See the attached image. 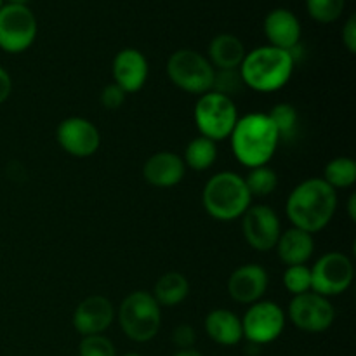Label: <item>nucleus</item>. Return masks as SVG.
<instances>
[{
    "label": "nucleus",
    "instance_id": "9",
    "mask_svg": "<svg viewBox=\"0 0 356 356\" xmlns=\"http://www.w3.org/2000/svg\"><path fill=\"white\" fill-rule=\"evenodd\" d=\"M287 315L284 308L273 301H257L247 308L242 316L243 339L252 346H264L275 343L284 334Z\"/></svg>",
    "mask_w": 356,
    "mask_h": 356
},
{
    "label": "nucleus",
    "instance_id": "24",
    "mask_svg": "<svg viewBox=\"0 0 356 356\" xmlns=\"http://www.w3.org/2000/svg\"><path fill=\"white\" fill-rule=\"evenodd\" d=\"M323 181L334 190L337 188H351L356 183V162L350 156L332 159L323 169Z\"/></svg>",
    "mask_w": 356,
    "mask_h": 356
},
{
    "label": "nucleus",
    "instance_id": "16",
    "mask_svg": "<svg viewBox=\"0 0 356 356\" xmlns=\"http://www.w3.org/2000/svg\"><path fill=\"white\" fill-rule=\"evenodd\" d=\"M111 73L113 83H117L125 94L138 92L148 80V59L138 49H122L113 58Z\"/></svg>",
    "mask_w": 356,
    "mask_h": 356
},
{
    "label": "nucleus",
    "instance_id": "37",
    "mask_svg": "<svg viewBox=\"0 0 356 356\" xmlns=\"http://www.w3.org/2000/svg\"><path fill=\"white\" fill-rule=\"evenodd\" d=\"M7 3H14V6H26L30 0H6Z\"/></svg>",
    "mask_w": 356,
    "mask_h": 356
},
{
    "label": "nucleus",
    "instance_id": "19",
    "mask_svg": "<svg viewBox=\"0 0 356 356\" xmlns=\"http://www.w3.org/2000/svg\"><path fill=\"white\" fill-rule=\"evenodd\" d=\"M278 259L285 266H296V264H306L315 252V238L312 233L299 228H289L280 233L277 245Z\"/></svg>",
    "mask_w": 356,
    "mask_h": 356
},
{
    "label": "nucleus",
    "instance_id": "33",
    "mask_svg": "<svg viewBox=\"0 0 356 356\" xmlns=\"http://www.w3.org/2000/svg\"><path fill=\"white\" fill-rule=\"evenodd\" d=\"M343 44L350 54L356 52V16L351 14L343 26Z\"/></svg>",
    "mask_w": 356,
    "mask_h": 356
},
{
    "label": "nucleus",
    "instance_id": "32",
    "mask_svg": "<svg viewBox=\"0 0 356 356\" xmlns=\"http://www.w3.org/2000/svg\"><path fill=\"white\" fill-rule=\"evenodd\" d=\"M172 343L176 344L177 350H188V348H193L197 343V332L191 325H177L172 330Z\"/></svg>",
    "mask_w": 356,
    "mask_h": 356
},
{
    "label": "nucleus",
    "instance_id": "28",
    "mask_svg": "<svg viewBox=\"0 0 356 356\" xmlns=\"http://www.w3.org/2000/svg\"><path fill=\"white\" fill-rule=\"evenodd\" d=\"M284 285L292 296L312 292V270L306 264L287 266L284 271Z\"/></svg>",
    "mask_w": 356,
    "mask_h": 356
},
{
    "label": "nucleus",
    "instance_id": "25",
    "mask_svg": "<svg viewBox=\"0 0 356 356\" xmlns=\"http://www.w3.org/2000/svg\"><path fill=\"white\" fill-rule=\"evenodd\" d=\"M245 186L249 190L250 197H268L273 193L278 186V176L271 167L261 165L249 169L247 177H243Z\"/></svg>",
    "mask_w": 356,
    "mask_h": 356
},
{
    "label": "nucleus",
    "instance_id": "10",
    "mask_svg": "<svg viewBox=\"0 0 356 356\" xmlns=\"http://www.w3.org/2000/svg\"><path fill=\"white\" fill-rule=\"evenodd\" d=\"M312 291L323 298L341 296L351 287L353 261L343 252H327L312 268Z\"/></svg>",
    "mask_w": 356,
    "mask_h": 356
},
{
    "label": "nucleus",
    "instance_id": "15",
    "mask_svg": "<svg viewBox=\"0 0 356 356\" xmlns=\"http://www.w3.org/2000/svg\"><path fill=\"white\" fill-rule=\"evenodd\" d=\"M268 271L261 264H243L229 275L228 294L233 301L250 306L263 299L268 291Z\"/></svg>",
    "mask_w": 356,
    "mask_h": 356
},
{
    "label": "nucleus",
    "instance_id": "2",
    "mask_svg": "<svg viewBox=\"0 0 356 356\" xmlns=\"http://www.w3.org/2000/svg\"><path fill=\"white\" fill-rule=\"evenodd\" d=\"M229 139L233 155L247 169L268 165L280 145V136L273 122L268 113L259 111L238 117Z\"/></svg>",
    "mask_w": 356,
    "mask_h": 356
},
{
    "label": "nucleus",
    "instance_id": "18",
    "mask_svg": "<svg viewBox=\"0 0 356 356\" xmlns=\"http://www.w3.org/2000/svg\"><path fill=\"white\" fill-rule=\"evenodd\" d=\"M186 165L183 159L172 152H159L149 156L143 165V177L155 188L177 186L184 179Z\"/></svg>",
    "mask_w": 356,
    "mask_h": 356
},
{
    "label": "nucleus",
    "instance_id": "3",
    "mask_svg": "<svg viewBox=\"0 0 356 356\" xmlns=\"http://www.w3.org/2000/svg\"><path fill=\"white\" fill-rule=\"evenodd\" d=\"M296 68L294 52L263 45L247 52L240 65L243 86L256 92H277L284 89Z\"/></svg>",
    "mask_w": 356,
    "mask_h": 356
},
{
    "label": "nucleus",
    "instance_id": "38",
    "mask_svg": "<svg viewBox=\"0 0 356 356\" xmlns=\"http://www.w3.org/2000/svg\"><path fill=\"white\" fill-rule=\"evenodd\" d=\"M122 356H141L139 353H125V355H122Z\"/></svg>",
    "mask_w": 356,
    "mask_h": 356
},
{
    "label": "nucleus",
    "instance_id": "5",
    "mask_svg": "<svg viewBox=\"0 0 356 356\" xmlns=\"http://www.w3.org/2000/svg\"><path fill=\"white\" fill-rule=\"evenodd\" d=\"M117 316L120 329L134 343H148L162 327V308L146 291L131 292L122 301Z\"/></svg>",
    "mask_w": 356,
    "mask_h": 356
},
{
    "label": "nucleus",
    "instance_id": "30",
    "mask_svg": "<svg viewBox=\"0 0 356 356\" xmlns=\"http://www.w3.org/2000/svg\"><path fill=\"white\" fill-rule=\"evenodd\" d=\"M243 87L240 70H216L214 82H212V90L225 96L232 97L233 94L238 92Z\"/></svg>",
    "mask_w": 356,
    "mask_h": 356
},
{
    "label": "nucleus",
    "instance_id": "23",
    "mask_svg": "<svg viewBox=\"0 0 356 356\" xmlns=\"http://www.w3.org/2000/svg\"><path fill=\"white\" fill-rule=\"evenodd\" d=\"M181 159L186 167L197 170V172H204V170L211 169L218 160V146L212 139L198 136L188 143V146L184 148V156Z\"/></svg>",
    "mask_w": 356,
    "mask_h": 356
},
{
    "label": "nucleus",
    "instance_id": "36",
    "mask_svg": "<svg viewBox=\"0 0 356 356\" xmlns=\"http://www.w3.org/2000/svg\"><path fill=\"white\" fill-rule=\"evenodd\" d=\"M172 356H204L198 350L195 348H188V350H177Z\"/></svg>",
    "mask_w": 356,
    "mask_h": 356
},
{
    "label": "nucleus",
    "instance_id": "22",
    "mask_svg": "<svg viewBox=\"0 0 356 356\" xmlns=\"http://www.w3.org/2000/svg\"><path fill=\"white\" fill-rule=\"evenodd\" d=\"M152 296L160 308H174L190 296V282L179 271H169L156 280Z\"/></svg>",
    "mask_w": 356,
    "mask_h": 356
},
{
    "label": "nucleus",
    "instance_id": "20",
    "mask_svg": "<svg viewBox=\"0 0 356 356\" xmlns=\"http://www.w3.org/2000/svg\"><path fill=\"white\" fill-rule=\"evenodd\" d=\"M205 332L219 346H236L242 343V318L229 309H212L205 318Z\"/></svg>",
    "mask_w": 356,
    "mask_h": 356
},
{
    "label": "nucleus",
    "instance_id": "39",
    "mask_svg": "<svg viewBox=\"0 0 356 356\" xmlns=\"http://www.w3.org/2000/svg\"><path fill=\"white\" fill-rule=\"evenodd\" d=\"M3 6V0H0V7H2Z\"/></svg>",
    "mask_w": 356,
    "mask_h": 356
},
{
    "label": "nucleus",
    "instance_id": "17",
    "mask_svg": "<svg viewBox=\"0 0 356 356\" xmlns=\"http://www.w3.org/2000/svg\"><path fill=\"white\" fill-rule=\"evenodd\" d=\"M301 21L292 10L278 7L264 17V35L271 47L294 52L301 42Z\"/></svg>",
    "mask_w": 356,
    "mask_h": 356
},
{
    "label": "nucleus",
    "instance_id": "13",
    "mask_svg": "<svg viewBox=\"0 0 356 356\" xmlns=\"http://www.w3.org/2000/svg\"><path fill=\"white\" fill-rule=\"evenodd\" d=\"M56 139L68 155L76 159L92 156L101 146V134L96 125L83 117H70L59 122Z\"/></svg>",
    "mask_w": 356,
    "mask_h": 356
},
{
    "label": "nucleus",
    "instance_id": "34",
    "mask_svg": "<svg viewBox=\"0 0 356 356\" xmlns=\"http://www.w3.org/2000/svg\"><path fill=\"white\" fill-rule=\"evenodd\" d=\"M13 92V79L3 66H0V104L6 103Z\"/></svg>",
    "mask_w": 356,
    "mask_h": 356
},
{
    "label": "nucleus",
    "instance_id": "35",
    "mask_svg": "<svg viewBox=\"0 0 356 356\" xmlns=\"http://www.w3.org/2000/svg\"><path fill=\"white\" fill-rule=\"evenodd\" d=\"M348 214H350L351 221H355L356 219V195L355 193L351 195L350 200H348Z\"/></svg>",
    "mask_w": 356,
    "mask_h": 356
},
{
    "label": "nucleus",
    "instance_id": "40",
    "mask_svg": "<svg viewBox=\"0 0 356 356\" xmlns=\"http://www.w3.org/2000/svg\"><path fill=\"white\" fill-rule=\"evenodd\" d=\"M306 356H315V355H306Z\"/></svg>",
    "mask_w": 356,
    "mask_h": 356
},
{
    "label": "nucleus",
    "instance_id": "21",
    "mask_svg": "<svg viewBox=\"0 0 356 356\" xmlns=\"http://www.w3.org/2000/svg\"><path fill=\"white\" fill-rule=\"evenodd\" d=\"M247 51L243 42L232 33L216 35L209 44V61L216 70H238Z\"/></svg>",
    "mask_w": 356,
    "mask_h": 356
},
{
    "label": "nucleus",
    "instance_id": "7",
    "mask_svg": "<svg viewBox=\"0 0 356 356\" xmlns=\"http://www.w3.org/2000/svg\"><path fill=\"white\" fill-rule=\"evenodd\" d=\"M216 68L204 54L193 49H179L172 52L167 61V76L181 90L202 94L212 90Z\"/></svg>",
    "mask_w": 356,
    "mask_h": 356
},
{
    "label": "nucleus",
    "instance_id": "12",
    "mask_svg": "<svg viewBox=\"0 0 356 356\" xmlns=\"http://www.w3.org/2000/svg\"><path fill=\"white\" fill-rule=\"evenodd\" d=\"M240 219H242L243 238L254 250L270 252L275 249L284 229H282L280 218L270 205H250Z\"/></svg>",
    "mask_w": 356,
    "mask_h": 356
},
{
    "label": "nucleus",
    "instance_id": "8",
    "mask_svg": "<svg viewBox=\"0 0 356 356\" xmlns=\"http://www.w3.org/2000/svg\"><path fill=\"white\" fill-rule=\"evenodd\" d=\"M38 33L37 17L28 6L3 3L0 7V49L19 54L33 45Z\"/></svg>",
    "mask_w": 356,
    "mask_h": 356
},
{
    "label": "nucleus",
    "instance_id": "11",
    "mask_svg": "<svg viewBox=\"0 0 356 356\" xmlns=\"http://www.w3.org/2000/svg\"><path fill=\"white\" fill-rule=\"evenodd\" d=\"M289 320L299 330L308 334H322L332 327L336 320V309L329 298L306 292V294L294 296L289 305Z\"/></svg>",
    "mask_w": 356,
    "mask_h": 356
},
{
    "label": "nucleus",
    "instance_id": "4",
    "mask_svg": "<svg viewBox=\"0 0 356 356\" xmlns=\"http://www.w3.org/2000/svg\"><path fill=\"white\" fill-rule=\"evenodd\" d=\"M204 209L216 221H235L252 205V197L240 174L222 170L205 183L202 191Z\"/></svg>",
    "mask_w": 356,
    "mask_h": 356
},
{
    "label": "nucleus",
    "instance_id": "6",
    "mask_svg": "<svg viewBox=\"0 0 356 356\" xmlns=\"http://www.w3.org/2000/svg\"><path fill=\"white\" fill-rule=\"evenodd\" d=\"M193 118L200 136L218 143L229 138L238 120V110L232 97L209 90L195 103Z\"/></svg>",
    "mask_w": 356,
    "mask_h": 356
},
{
    "label": "nucleus",
    "instance_id": "31",
    "mask_svg": "<svg viewBox=\"0 0 356 356\" xmlns=\"http://www.w3.org/2000/svg\"><path fill=\"white\" fill-rule=\"evenodd\" d=\"M125 96H127V94H125L117 83H108V86L103 87V90H101L99 101L101 104H103V108H106V110H118V108L125 103Z\"/></svg>",
    "mask_w": 356,
    "mask_h": 356
},
{
    "label": "nucleus",
    "instance_id": "29",
    "mask_svg": "<svg viewBox=\"0 0 356 356\" xmlns=\"http://www.w3.org/2000/svg\"><path fill=\"white\" fill-rule=\"evenodd\" d=\"M79 356H117V350L111 339L103 334L82 337L79 344Z\"/></svg>",
    "mask_w": 356,
    "mask_h": 356
},
{
    "label": "nucleus",
    "instance_id": "1",
    "mask_svg": "<svg viewBox=\"0 0 356 356\" xmlns=\"http://www.w3.org/2000/svg\"><path fill=\"white\" fill-rule=\"evenodd\" d=\"M337 209V193L322 177H308L289 193L285 212L294 228L315 233L332 221Z\"/></svg>",
    "mask_w": 356,
    "mask_h": 356
},
{
    "label": "nucleus",
    "instance_id": "27",
    "mask_svg": "<svg viewBox=\"0 0 356 356\" xmlns=\"http://www.w3.org/2000/svg\"><path fill=\"white\" fill-rule=\"evenodd\" d=\"M346 0H306V10L316 23H336L344 13Z\"/></svg>",
    "mask_w": 356,
    "mask_h": 356
},
{
    "label": "nucleus",
    "instance_id": "26",
    "mask_svg": "<svg viewBox=\"0 0 356 356\" xmlns=\"http://www.w3.org/2000/svg\"><path fill=\"white\" fill-rule=\"evenodd\" d=\"M268 117L273 122L275 129H277L278 136H280V141L282 139L294 138L299 124V113L296 106H292L291 103H278L271 108Z\"/></svg>",
    "mask_w": 356,
    "mask_h": 356
},
{
    "label": "nucleus",
    "instance_id": "14",
    "mask_svg": "<svg viewBox=\"0 0 356 356\" xmlns=\"http://www.w3.org/2000/svg\"><path fill=\"white\" fill-rule=\"evenodd\" d=\"M115 320V308L104 296H89L73 312V329L82 337L103 334Z\"/></svg>",
    "mask_w": 356,
    "mask_h": 356
}]
</instances>
